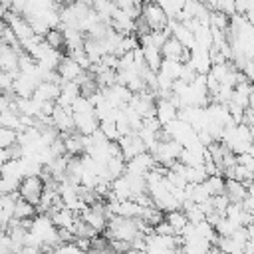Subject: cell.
<instances>
[{"mask_svg":"<svg viewBox=\"0 0 254 254\" xmlns=\"http://www.w3.org/2000/svg\"><path fill=\"white\" fill-rule=\"evenodd\" d=\"M79 95H81V91H79V85H77L75 81H64L56 105H60V107H64V109H71L73 101H75Z\"/></svg>","mask_w":254,"mask_h":254,"instance_id":"obj_12","label":"cell"},{"mask_svg":"<svg viewBox=\"0 0 254 254\" xmlns=\"http://www.w3.org/2000/svg\"><path fill=\"white\" fill-rule=\"evenodd\" d=\"M165 222H169V224L173 226V230H175V234H177V236H181V234H183V230L190 224V222H189V218H187V214H185L183 210L167 212V214H165Z\"/></svg>","mask_w":254,"mask_h":254,"instance_id":"obj_17","label":"cell"},{"mask_svg":"<svg viewBox=\"0 0 254 254\" xmlns=\"http://www.w3.org/2000/svg\"><path fill=\"white\" fill-rule=\"evenodd\" d=\"M141 50H143V58H145V64H147V67H149L151 71L159 73V67H161V64H163V54H161V50H157V48H151V46H147V48H141Z\"/></svg>","mask_w":254,"mask_h":254,"instance_id":"obj_18","label":"cell"},{"mask_svg":"<svg viewBox=\"0 0 254 254\" xmlns=\"http://www.w3.org/2000/svg\"><path fill=\"white\" fill-rule=\"evenodd\" d=\"M71 113H95V107L91 105V101H89L87 97L79 95V97L73 101V105H71Z\"/></svg>","mask_w":254,"mask_h":254,"instance_id":"obj_24","label":"cell"},{"mask_svg":"<svg viewBox=\"0 0 254 254\" xmlns=\"http://www.w3.org/2000/svg\"><path fill=\"white\" fill-rule=\"evenodd\" d=\"M64 143H65V153L67 157H77L79 153H85V137L79 133H69V135H62Z\"/></svg>","mask_w":254,"mask_h":254,"instance_id":"obj_16","label":"cell"},{"mask_svg":"<svg viewBox=\"0 0 254 254\" xmlns=\"http://www.w3.org/2000/svg\"><path fill=\"white\" fill-rule=\"evenodd\" d=\"M0 127H6L10 131H16L20 133L22 131V123H20V115L16 111H2L0 113Z\"/></svg>","mask_w":254,"mask_h":254,"instance_id":"obj_21","label":"cell"},{"mask_svg":"<svg viewBox=\"0 0 254 254\" xmlns=\"http://www.w3.org/2000/svg\"><path fill=\"white\" fill-rule=\"evenodd\" d=\"M141 16L145 18L147 26L151 28V32H157V30H165L169 26V18L165 16V12L161 10V6L157 2H149V4H143V10H141Z\"/></svg>","mask_w":254,"mask_h":254,"instance_id":"obj_3","label":"cell"},{"mask_svg":"<svg viewBox=\"0 0 254 254\" xmlns=\"http://www.w3.org/2000/svg\"><path fill=\"white\" fill-rule=\"evenodd\" d=\"M117 145H119L121 155H123L125 161H131V159H135L137 155H141V153L147 151L145 145H143V141H141V137H139L137 133H131V135H127V137H121V139L117 141Z\"/></svg>","mask_w":254,"mask_h":254,"instance_id":"obj_6","label":"cell"},{"mask_svg":"<svg viewBox=\"0 0 254 254\" xmlns=\"http://www.w3.org/2000/svg\"><path fill=\"white\" fill-rule=\"evenodd\" d=\"M73 125H75V133L89 137L95 131H99V119L95 117V113H73Z\"/></svg>","mask_w":254,"mask_h":254,"instance_id":"obj_8","label":"cell"},{"mask_svg":"<svg viewBox=\"0 0 254 254\" xmlns=\"http://www.w3.org/2000/svg\"><path fill=\"white\" fill-rule=\"evenodd\" d=\"M56 71L60 73V77H62L64 81H75V79L83 73V69L79 67V64L73 62L69 56H64V60L60 62V65H58Z\"/></svg>","mask_w":254,"mask_h":254,"instance_id":"obj_13","label":"cell"},{"mask_svg":"<svg viewBox=\"0 0 254 254\" xmlns=\"http://www.w3.org/2000/svg\"><path fill=\"white\" fill-rule=\"evenodd\" d=\"M18 60H20V52L6 46V44H0V71H6V73H20L18 69Z\"/></svg>","mask_w":254,"mask_h":254,"instance_id":"obj_10","label":"cell"},{"mask_svg":"<svg viewBox=\"0 0 254 254\" xmlns=\"http://www.w3.org/2000/svg\"><path fill=\"white\" fill-rule=\"evenodd\" d=\"M183 62H173V60H163L161 67H159V73L169 77L171 81H177L181 79V71H183Z\"/></svg>","mask_w":254,"mask_h":254,"instance_id":"obj_19","label":"cell"},{"mask_svg":"<svg viewBox=\"0 0 254 254\" xmlns=\"http://www.w3.org/2000/svg\"><path fill=\"white\" fill-rule=\"evenodd\" d=\"M99 131L105 135V139H107L109 143H117V141L121 139V135H119V131H117V125H115L113 121L99 123Z\"/></svg>","mask_w":254,"mask_h":254,"instance_id":"obj_23","label":"cell"},{"mask_svg":"<svg viewBox=\"0 0 254 254\" xmlns=\"http://www.w3.org/2000/svg\"><path fill=\"white\" fill-rule=\"evenodd\" d=\"M38 214H36V206L26 202V200H18L16 206H14V218L16 220H34Z\"/></svg>","mask_w":254,"mask_h":254,"instance_id":"obj_20","label":"cell"},{"mask_svg":"<svg viewBox=\"0 0 254 254\" xmlns=\"http://www.w3.org/2000/svg\"><path fill=\"white\" fill-rule=\"evenodd\" d=\"M60 91H62V85L58 83H52V81H42L36 91H34V99L40 101V103H56L58 97H60Z\"/></svg>","mask_w":254,"mask_h":254,"instance_id":"obj_11","label":"cell"},{"mask_svg":"<svg viewBox=\"0 0 254 254\" xmlns=\"http://www.w3.org/2000/svg\"><path fill=\"white\" fill-rule=\"evenodd\" d=\"M18 254H42L40 248H34V246H22Z\"/></svg>","mask_w":254,"mask_h":254,"instance_id":"obj_29","label":"cell"},{"mask_svg":"<svg viewBox=\"0 0 254 254\" xmlns=\"http://www.w3.org/2000/svg\"><path fill=\"white\" fill-rule=\"evenodd\" d=\"M198 75H208L210 67H212V60H210V52L208 50H200V48H194L190 50V58L187 62Z\"/></svg>","mask_w":254,"mask_h":254,"instance_id":"obj_7","label":"cell"},{"mask_svg":"<svg viewBox=\"0 0 254 254\" xmlns=\"http://www.w3.org/2000/svg\"><path fill=\"white\" fill-rule=\"evenodd\" d=\"M246 230H248V244L254 246V222L250 226H246Z\"/></svg>","mask_w":254,"mask_h":254,"instance_id":"obj_31","label":"cell"},{"mask_svg":"<svg viewBox=\"0 0 254 254\" xmlns=\"http://www.w3.org/2000/svg\"><path fill=\"white\" fill-rule=\"evenodd\" d=\"M16 75H18V73H6V71H0V93H12Z\"/></svg>","mask_w":254,"mask_h":254,"instance_id":"obj_26","label":"cell"},{"mask_svg":"<svg viewBox=\"0 0 254 254\" xmlns=\"http://www.w3.org/2000/svg\"><path fill=\"white\" fill-rule=\"evenodd\" d=\"M155 167H157L155 157H153L151 153H147V151H145V153L137 155L135 159L127 161L125 173H129V175H139V177H147Z\"/></svg>","mask_w":254,"mask_h":254,"instance_id":"obj_4","label":"cell"},{"mask_svg":"<svg viewBox=\"0 0 254 254\" xmlns=\"http://www.w3.org/2000/svg\"><path fill=\"white\" fill-rule=\"evenodd\" d=\"M139 226L137 218H123V216H111L107 220V240H123V242H133L139 236Z\"/></svg>","mask_w":254,"mask_h":254,"instance_id":"obj_1","label":"cell"},{"mask_svg":"<svg viewBox=\"0 0 254 254\" xmlns=\"http://www.w3.org/2000/svg\"><path fill=\"white\" fill-rule=\"evenodd\" d=\"M52 125L60 131V135L75 133L73 113H71V109H64V107L56 105V109H54V113H52Z\"/></svg>","mask_w":254,"mask_h":254,"instance_id":"obj_5","label":"cell"},{"mask_svg":"<svg viewBox=\"0 0 254 254\" xmlns=\"http://www.w3.org/2000/svg\"><path fill=\"white\" fill-rule=\"evenodd\" d=\"M10 161V155H8V149H0V171H2V167L6 165Z\"/></svg>","mask_w":254,"mask_h":254,"instance_id":"obj_30","label":"cell"},{"mask_svg":"<svg viewBox=\"0 0 254 254\" xmlns=\"http://www.w3.org/2000/svg\"><path fill=\"white\" fill-rule=\"evenodd\" d=\"M155 234H157V236H177L175 230H173V226H171L169 222H165V220H163L159 226H155Z\"/></svg>","mask_w":254,"mask_h":254,"instance_id":"obj_28","label":"cell"},{"mask_svg":"<svg viewBox=\"0 0 254 254\" xmlns=\"http://www.w3.org/2000/svg\"><path fill=\"white\" fill-rule=\"evenodd\" d=\"M83 52L87 54V58L91 60V64H101V60L107 56V50H105V46H103V42L101 40H91V38H87L85 40V44H83Z\"/></svg>","mask_w":254,"mask_h":254,"instance_id":"obj_14","label":"cell"},{"mask_svg":"<svg viewBox=\"0 0 254 254\" xmlns=\"http://www.w3.org/2000/svg\"><path fill=\"white\" fill-rule=\"evenodd\" d=\"M127 254H149L147 250H129Z\"/></svg>","mask_w":254,"mask_h":254,"instance_id":"obj_32","label":"cell"},{"mask_svg":"<svg viewBox=\"0 0 254 254\" xmlns=\"http://www.w3.org/2000/svg\"><path fill=\"white\" fill-rule=\"evenodd\" d=\"M18 194L22 200L38 206L44 194V181L40 177H26L18 187Z\"/></svg>","mask_w":254,"mask_h":254,"instance_id":"obj_2","label":"cell"},{"mask_svg":"<svg viewBox=\"0 0 254 254\" xmlns=\"http://www.w3.org/2000/svg\"><path fill=\"white\" fill-rule=\"evenodd\" d=\"M46 44L50 46V48H54V50H62V48H65V38H64V30H60V28H54V30H50L48 34H46Z\"/></svg>","mask_w":254,"mask_h":254,"instance_id":"obj_22","label":"cell"},{"mask_svg":"<svg viewBox=\"0 0 254 254\" xmlns=\"http://www.w3.org/2000/svg\"><path fill=\"white\" fill-rule=\"evenodd\" d=\"M155 117L161 123V127H167L169 123L179 119V109L169 101V97L167 99H157V103H155Z\"/></svg>","mask_w":254,"mask_h":254,"instance_id":"obj_9","label":"cell"},{"mask_svg":"<svg viewBox=\"0 0 254 254\" xmlns=\"http://www.w3.org/2000/svg\"><path fill=\"white\" fill-rule=\"evenodd\" d=\"M224 194L226 198L232 202V204H242L244 198H246V185L234 181V179H226V189H224Z\"/></svg>","mask_w":254,"mask_h":254,"instance_id":"obj_15","label":"cell"},{"mask_svg":"<svg viewBox=\"0 0 254 254\" xmlns=\"http://www.w3.org/2000/svg\"><path fill=\"white\" fill-rule=\"evenodd\" d=\"M18 187H20V183L0 177V196H6V194H14V192H18Z\"/></svg>","mask_w":254,"mask_h":254,"instance_id":"obj_27","label":"cell"},{"mask_svg":"<svg viewBox=\"0 0 254 254\" xmlns=\"http://www.w3.org/2000/svg\"><path fill=\"white\" fill-rule=\"evenodd\" d=\"M16 139H18V133L16 131H10L6 127H0V149H10L12 145H16Z\"/></svg>","mask_w":254,"mask_h":254,"instance_id":"obj_25","label":"cell"}]
</instances>
